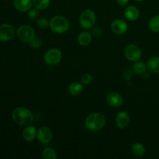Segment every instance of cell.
Returning a JSON list of instances; mask_svg holds the SVG:
<instances>
[{
    "mask_svg": "<svg viewBox=\"0 0 159 159\" xmlns=\"http://www.w3.org/2000/svg\"><path fill=\"white\" fill-rule=\"evenodd\" d=\"M14 35H15V29L12 25L6 23L0 26V40L1 41H9L13 38Z\"/></svg>",
    "mask_w": 159,
    "mask_h": 159,
    "instance_id": "cell-8",
    "label": "cell"
},
{
    "mask_svg": "<svg viewBox=\"0 0 159 159\" xmlns=\"http://www.w3.org/2000/svg\"><path fill=\"white\" fill-rule=\"evenodd\" d=\"M62 59V53L57 48H51L45 52L43 60L45 63L50 66H54L61 62Z\"/></svg>",
    "mask_w": 159,
    "mask_h": 159,
    "instance_id": "cell-5",
    "label": "cell"
},
{
    "mask_svg": "<svg viewBox=\"0 0 159 159\" xmlns=\"http://www.w3.org/2000/svg\"><path fill=\"white\" fill-rule=\"evenodd\" d=\"M96 22V13L92 9H87L82 11L79 16V24L83 29L90 30L95 26Z\"/></svg>",
    "mask_w": 159,
    "mask_h": 159,
    "instance_id": "cell-4",
    "label": "cell"
},
{
    "mask_svg": "<svg viewBox=\"0 0 159 159\" xmlns=\"http://www.w3.org/2000/svg\"><path fill=\"white\" fill-rule=\"evenodd\" d=\"M115 122H116L118 128H120V130H124L130 124V117L127 112L120 111L116 114Z\"/></svg>",
    "mask_w": 159,
    "mask_h": 159,
    "instance_id": "cell-11",
    "label": "cell"
},
{
    "mask_svg": "<svg viewBox=\"0 0 159 159\" xmlns=\"http://www.w3.org/2000/svg\"><path fill=\"white\" fill-rule=\"evenodd\" d=\"M68 92L72 96H79L83 92V85L78 82H73L68 85Z\"/></svg>",
    "mask_w": 159,
    "mask_h": 159,
    "instance_id": "cell-17",
    "label": "cell"
},
{
    "mask_svg": "<svg viewBox=\"0 0 159 159\" xmlns=\"http://www.w3.org/2000/svg\"><path fill=\"white\" fill-rule=\"evenodd\" d=\"M92 40H93V35L89 31H83L80 33L77 38L78 43L81 46H87L91 43Z\"/></svg>",
    "mask_w": 159,
    "mask_h": 159,
    "instance_id": "cell-16",
    "label": "cell"
},
{
    "mask_svg": "<svg viewBox=\"0 0 159 159\" xmlns=\"http://www.w3.org/2000/svg\"><path fill=\"white\" fill-rule=\"evenodd\" d=\"M111 30L116 35H123L126 34L128 30V25L124 21V20L121 19H117L113 21L111 23Z\"/></svg>",
    "mask_w": 159,
    "mask_h": 159,
    "instance_id": "cell-10",
    "label": "cell"
},
{
    "mask_svg": "<svg viewBox=\"0 0 159 159\" xmlns=\"http://www.w3.org/2000/svg\"><path fill=\"white\" fill-rule=\"evenodd\" d=\"M149 29L154 33H159V15L152 17L148 23Z\"/></svg>",
    "mask_w": 159,
    "mask_h": 159,
    "instance_id": "cell-21",
    "label": "cell"
},
{
    "mask_svg": "<svg viewBox=\"0 0 159 159\" xmlns=\"http://www.w3.org/2000/svg\"><path fill=\"white\" fill-rule=\"evenodd\" d=\"M92 30H93V34H94L95 36H96V37H99V36L102 35V30L101 29L100 27H98V26L94 27V26H93V27L92 28Z\"/></svg>",
    "mask_w": 159,
    "mask_h": 159,
    "instance_id": "cell-29",
    "label": "cell"
},
{
    "mask_svg": "<svg viewBox=\"0 0 159 159\" xmlns=\"http://www.w3.org/2000/svg\"><path fill=\"white\" fill-rule=\"evenodd\" d=\"M81 81H82V84L85 85H89L92 83L93 82V76L89 74V73H85L81 77Z\"/></svg>",
    "mask_w": 159,
    "mask_h": 159,
    "instance_id": "cell-25",
    "label": "cell"
},
{
    "mask_svg": "<svg viewBox=\"0 0 159 159\" xmlns=\"http://www.w3.org/2000/svg\"><path fill=\"white\" fill-rule=\"evenodd\" d=\"M124 55L128 61L135 62L141 59L142 56V51L138 45L131 43L126 46L124 49Z\"/></svg>",
    "mask_w": 159,
    "mask_h": 159,
    "instance_id": "cell-7",
    "label": "cell"
},
{
    "mask_svg": "<svg viewBox=\"0 0 159 159\" xmlns=\"http://www.w3.org/2000/svg\"><path fill=\"white\" fill-rule=\"evenodd\" d=\"M148 68L152 72L159 74V57H152L148 61Z\"/></svg>",
    "mask_w": 159,
    "mask_h": 159,
    "instance_id": "cell-20",
    "label": "cell"
},
{
    "mask_svg": "<svg viewBox=\"0 0 159 159\" xmlns=\"http://www.w3.org/2000/svg\"><path fill=\"white\" fill-rule=\"evenodd\" d=\"M131 152L134 156L138 157V158H141L145 154V148H144V144H142L141 143H134L132 145Z\"/></svg>",
    "mask_w": 159,
    "mask_h": 159,
    "instance_id": "cell-18",
    "label": "cell"
},
{
    "mask_svg": "<svg viewBox=\"0 0 159 159\" xmlns=\"http://www.w3.org/2000/svg\"><path fill=\"white\" fill-rule=\"evenodd\" d=\"M107 124V118L102 113H90L85 120V125L88 130L91 131H99L105 127Z\"/></svg>",
    "mask_w": 159,
    "mask_h": 159,
    "instance_id": "cell-1",
    "label": "cell"
},
{
    "mask_svg": "<svg viewBox=\"0 0 159 159\" xmlns=\"http://www.w3.org/2000/svg\"><path fill=\"white\" fill-rule=\"evenodd\" d=\"M30 45L33 49H39L42 45V40L39 37H34L30 42Z\"/></svg>",
    "mask_w": 159,
    "mask_h": 159,
    "instance_id": "cell-26",
    "label": "cell"
},
{
    "mask_svg": "<svg viewBox=\"0 0 159 159\" xmlns=\"http://www.w3.org/2000/svg\"><path fill=\"white\" fill-rule=\"evenodd\" d=\"M132 68H133L134 72L141 75H144L147 72L148 65L144 62L138 61H135V63L132 66Z\"/></svg>",
    "mask_w": 159,
    "mask_h": 159,
    "instance_id": "cell-19",
    "label": "cell"
},
{
    "mask_svg": "<svg viewBox=\"0 0 159 159\" xmlns=\"http://www.w3.org/2000/svg\"><path fill=\"white\" fill-rule=\"evenodd\" d=\"M123 76L126 80H130L133 78V72L130 70L126 69L123 71Z\"/></svg>",
    "mask_w": 159,
    "mask_h": 159,
    "instance_id": "cell-28",
    "label": "cell"
},
{
    "mask_svg": "<svg viewBox=\"0 0 159 159\" xmlns=\"http://www.w3.org/2000/svg\"><path fill=\"white\" fill-rule=\"evenodd\" d=\"M118 4L121 6H125L128 4L129 2V0H116Z\"/></svg>",
    "mask_w": 159,
    "mask_h": 159,
    "instance_id": "cell-30",
    "label": "cell"
},
{
    "mask_svg": "<svg viewBox=\"0 0 159 159\" xmlns=\"http://www.w3.org/2000/svg\"><path fill=\"white\" fill-rule=\"evenodd\" d=\"M37 138L42 144H48L52 140L53 133L48 127H41L37 130Z\"/></svg>",
    "mask_w": 159,
    "mask_h": 159,
    "instance_id": "cell-9",
    "label": "cell"
},
{
    "mask_svg": "<svg viewBox=\"0 0 159 159\" xmlns=\"http://www.w3.org/2000/svg\"><path fill=\"white\" fill-rule=\"evenodd\" d=\"M42 158L43 159H56L57 158V152L51 148H46L42 152Z\"/></svg>",
    "mask_w": 159,
    "mask_h": 159,
    "instance_id": "cell-23",
    "label": "cell"
},
{
    "mask_svg": "<svg viewBox=\"0 0 159 159\" xmlns=\"http://www.w3.org/2000/svg\"><path fill=\"white\" fill-rule=\"evenodd\" d=\"M51 0H33V5L38 10H44L49 6Z\"/></svg>",
    "mask_w": 159,
    "mask_h": 159,
    "instance_id": "cell-22",
    "label": "cell"
},
{
    "mask_svg": "<svg viewBox=\"0 0 159 159\" xmlns=\"http://www.w3.org/2000/svg\"><path fill=\"white\" fill-rule=\"evenodd\" d=\"M12 118L16 124L20 126L30 125L34 121V115L26 107H17L12 112Z\"/></svg>",
    "mask_w": 159,
    "mask_h": 159,
    "instance_id": "cell-2",
    "label": "cell"
},
{
    "mask_svg": "<svg viewBox=\"0 0 159 159\" xmlns=\"http://www.w3.org/2000/svg\"><path fill=\"white\" fill-rule=\"evenodd\" d=\"M35 30L28 25L20 26L16 31V36L20 41L23 43H30L35 37Z\"/></svg>",
    "mask_w": 159,
    "mask_h": 159,
    "instance_id": "cell-6",
    "label": "cell"
},
{
    "mask_svg": "<svg viewBox=\"0 0 159 159\" xmlns=\"http://www.w3.org/2000/svg\"><path fill=\"white\" fill-rule=\"evenodd\" d=\"M37 131L34 126H26L23 130V138L27 142H32L37 138Z\"/></svg>",
    "mask_w": 159,
    "mask_h": 159,
    "instance_id": "cell-15",
    "label": "cell"
},
{
    "mask_svg": "<svg viewBox=\"0 0 159 159\" xmlns=\"http://www.w3.org/2000/svg\"><path fill=\"white\" fill-rule=\"evenodd\" d=\"M124 16L129 21H135L140 16V11L136 6H129L124 9Z\"/></svg>",
    "mask_w": 159,
    "mask_h": 159,
    "instance_id": "cell-13",
    "label": "cell"
},
{
    "mask_svg": "<svg viewBox=\"0 0 159 159\" xmlns=\"http://www.w3.org/2000/svg\"><path fill=\"white\" fill-rule=\"evenodd\" d=\"M134 1H137V2H144V1H145V0H134Z\"/></svg>",
    "mask_w": 159,
    "mask_h": 159,
    "instance_id": "cell-31",
    "label": "cell"
},
{
    "mask_svg": "<svg viewBox=\"0 0 159 159\" xmlns=\"http://www.w3.org/2000/svg\"><path fill=\"white\" fill-rule=\"evenodd\" d=\"M50 28L56 34H64L69 29V21L64 16L57 15L50 20Z\"/></svg>",
    "mask_w": 159,
    "mask_h": 159,
    "instance_id": "cell-3",
    "label": "cell"
},
{
    "mask_svg": "<svg viewBox=\"0 0 159 159\" xmlns=\"http://www.w3.org/2000/svg\"><path fill=\"white\" fill-rule=\"evenodd\" d=\"M37 26H38L40 29L45 30L50 26V22L47 20L44 17H41L39 18L37 21Z\"/></svg>",
    "mask_w": 159,
    "mask_h": 159,
    "instance_id": "cell-24",
    "label": "cell"
},
{
    "mask_svg": "<svg viewBox=\"0 0 159 159\" xmlns=\"http://www.w3.org/2000/svg\"><path fill=\"white\" fill-rule=\"evenodd\" d=\"M39 12L37 9H30L29 11H28V17H29L30 20H36V19L38 17Z\"/></svg>",
    "mask_w": 159,
    "mask_h": 159,
    "instance_id": "cell-27",
    "label": "cell"
},
{
    "mask_svg": "<svg viewBox=\"0 0 159 159\" xmlns=\"http://www.w3.org/2000/svg\"><path fill=\"white\" fill-rule=\"evenodd\" d=\"M13 6L18 11L24 12L29 11L34 5L33 0H14Z\"/></svg>",
    "mask_w": 159,
    "mask_h": 159,
    "instance_id": "cell-14",
    "label": "cell"
},
{
    "mask_svg": "<svg viewBox=\"0 0 159 159\" xmlns=\"http://www.w3.org/2000/svg\"><path fill=\"white\" fill-rule=\"evenodd\" d=\"M107 102L110 107H120L124 103V98L120 93L111 92L107 96Z\"/></svg>",
    "mask_w": 159,
    "mask_h": 159,
    "instance_id": "cell-12",
    "label": "cell"
}]
</instances>
